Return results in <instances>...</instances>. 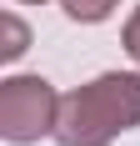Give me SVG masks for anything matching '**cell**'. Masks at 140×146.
Returning a JSON list of instances; mask_svg holds the SVG:
<instances>
[{"label":"cell","instance_id":"cell-3","mask_svg":"<svg viewBox=\"0 0 140 146\" xmlns=\"http://www.w3.org/2000/svg\"><path fill=\"white\" fill-rule=\"evenodd\" d=\"M0 35H5V40H0V56H5V60H20V56L30 50V25H25L15 10L0 15Z\"/></svg>","mask_w":140,"mask_h":146},{"label":"cell","instance_id":"cell-6","mask_svg":"<svg viewBox=\"0 0 140 146\" xmlns=\"http://www.w3.org/2000/svg\"><path fill=\"white\" fill-rule=\"evenodd\" d=\"M15 5H45V0H15Z\"/></svg>","mask_w":140,"mask_h":146},{"label":"cell","instance_id":"cell-5","mask_svg":"<svg viewBox=\"0 0 140 146\" xmlns=\"http://www.w3.org/2000/svg\"><path fill=\"white\" fill-rule=\"evenodd\" d=\"M120 45H125V56L140 66V5L130 10V20H125V30H120Z\"/></svg>","mask_w":140,"mask_h":146},{"label":"cell","instance_id":"cell-1","mask_svg":"<svg viewBox=\"0 0 140 146\" xmlns=\"http://www.w3.org/2000/svg\"><path fill=\"white\" fill-rule=\"evenodd\" d=\"M140 126V71H105L60 96L55 141L60 146H110Z\"/></svg>","mask_w":140,"mask_h":146},{"label":"cell","instance_id":"cell-2","mask_svg":"<svg viewBox=\"0 0 140 146\" xmlns=\"http://www.w3.org/2000/svg\"><path fill=\"white\" fill-rule=\"evenodd\" d=\"M60 91L45 76H5L0 81V136L10 146H30L55 136Z\"/></svg>","mask_w":140,"mask_h":146},{"label":"cell","instance_id":"cell-4","mask_svg":"<svg viewBox=\"0 0 140 146\" xmlns=\"http://www.w3.org/2000/svg\"><path fill=\"white\" fill-rule=\"evenodd\" d=\"M115 5H120V0H60V10H65L70 20H80V25H100V20H110Z\"/></svg>","mask_w":140,"mask_h":146}]
</instances>
